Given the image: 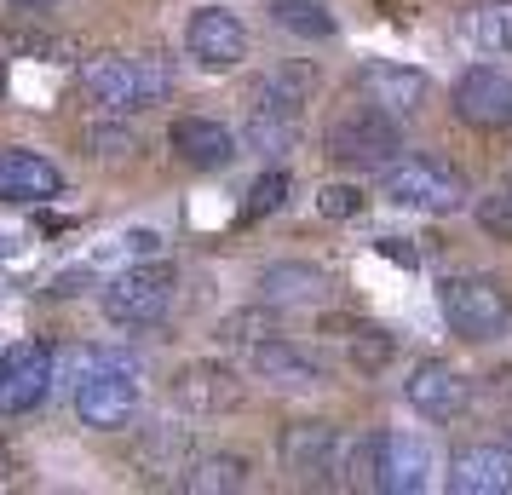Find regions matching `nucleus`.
Masks as SVG:
<instances>
[{
    "mask_svg": "<svg viewBox=\"0 0 512 495\" xmlns=\"http://www.w3.org/2000/svg\"><path fill=\"white\" fill-rule=\"evenodd\" d=\"M323 156L351 173H386L403 156V116L357 98L323 127Z\"/></svg>",
    "mask_w": 512,
    "mask_h": 495,
    "instance_id": "nucleus-1",
    "label": "nucleus"
},
{
    "mask_svg": "<svg viewBox=\"0 0 512 495\" xmlns=\"http://www.w3.org/2000/svg\"><path fill=\"white\" fill-rule=\"evenodd\" d=\"M438 311H443V323H449V334L455 340H472V346L501 340L512 323V300L495 277H443Z\"/></svg>",
    "mask_w": 512,
    "mask_h": 495,
    "instance_id": "nucleus-2",
    "label": "nucleus"
},
{
    "mask_svg": "<svg viewBox=\"0 0 512 495\" xmlns=\"http://www.w3.org/2000/svg\"><path fill=\"white\" fill-rule=\"evenodd\" d=\"M380 185H386V202L397 208H415V213H461L466 202V173L455 162H443V156H397L386 173H380Z\"/></svg>",
    "mask_w": 512,
    "mask_h": 495,
    "instance_id": "nucleus-3",
    "label": "nucleus"
},
{
    "mask_svg": "<svg viewBox=\"0 0 512 495\" xmlns=\"http://www.w3.org/2000/svg\"><path fill=\"white\" fill-rule=\"evenodd\" d=\"M139 409V380L127 369V357H110V352H93V369L81 375L75 386V415L81 426L93 432H121Z\"/></svg>",
    "mask_w": 512,
    "mask_h": 495,
    "instance_id": "nucleus-4",
    "label": "nucleus"
},
{
    "mask_svg": "<svg viewBox=\"0 0 512 495\" xmlns=\"http://www.w3.org/2000/svg\"><path fill=\"white\" fill-rule=\"evenodd\" d=\"M167 306H173V265H162V260L127 265L104 288V317L116 329H156L167 317Z\"/></svg>",
    "mask_w": 512,
    "mask_h": 495,
    "instance_id": "nucleus-5",
    "label": "nucleus"
},
{
    "mask_svg": "<svg viewBox=\"0 0 512 495\" xmlns=\"http://www.w3.org/2000/svg\"><path fill=\"white\" fill-rule=\"evenodd\" d=\"M346 449L351 438L328 421H300L282 432V467L300 484H346Z\"/></svg>",
    "mask_w": 512,
    "mask_h": 495,
    "instance_id": "nucleus-6",
    "label": "nucleus"
},
{
    "mask_svg": "<svg viewBox=\"0 0 512 495\" xmlns=\"http://www.w3.org/2000/svg\"><path fill=\"white\" fill-rule=\"evenodd\" d=\"M432 484V449L415 432H374L369 438V490L420 495Z\"/></svg>",
    "mask_w": 512,
    "mask_h": 495,
    "instance_id": "nucleus-7",
    "label": "nucleus"
},
{
    "mask_svg": "<svg viewBox=\"0 0 512 495\" xmlns=\"http://www.w3.org/2000/svg\"><path fill=\"white\" fill-rule=\"evenodd\" d=\"M52 392V346L18 340L0 352V415H29Z\"/></svg>",
    "mask_w": 512,
    "mask_h": 495,
    "instance_id": "nucleus-8",
    "label": "nucleus"
},
{
    "mask_svg": "<svg viewBox=\"0 0 512 495\" xmlns=\"http://www.w3.org/2000/svg\"><path fill=\"white\" fill-rule=\"evenodd\" d=\"M449 104H455V116H461L466 127L501 133V127H512V75L495 70V64H472V70L455 75Z\"/></svg>",
    "mask_w": 512,
    "mask_h": 495,
    "instance_id": "nucleus-9",
    "label": "nucleus"
},
{
    "mask_svg": "<svg viewBox=\"0 0 512 495\" xmlns=\"http://www.w3.org/2000/svg\"><path fill=\"white\" fill-rule=\"evenodd\" d=\"M185 47L202 70H236L248 58V29L225 6H196L185 24Z\"/></svg>",
    "mask_w": 512,
    "mask_h": 495,
    "instance_id": "nucleus-10",
    "label": "nucleus"
},
{
    "mask_svg": "<svg viewBox=\"0 0 512 495\" xmlns=\"http://www.w3.org/2000/svg\"><path fill=\"white\" fill-rule=\"evenodd\" d=\"M81 93L93 98L104 116H133L144 110V75H139V58L127 52H98L81 64Z\"/></svg>",
    "mask_w": 512,
    "mask_h": 495,
    "instance_id": "nucleus-11",
    "label": "nucleus"
},
{
    "mask_svg": "<svg viewBox=\"0 0 512 495\" xmlns=\"http://www.w3.org/2000/svg\"><path fill=\"white\" fill-rule=\"evenodd\" d=\"M466 375L461 369H449L443 357H426V363H415L409 369V380H403V403L415 409V415H426V421H455L466 409Z\"/></svg>",
    "mask_w": 512,
    "mask_h": 495,
    "instance_id": "nucleus-12",
    "label": "nucleus"
},
{
    "mask_svg": "<svg viewBox=\"0 0 512 495\" xmlns=\"http://www.w3.org/2000/svg\"><path fill=\"white\" fill-rule=\"evenodd\" d=\"M357 98H369L380 110H392V116H420V104H426V75L409 70V64H386V58H369V64H357Z\"/></svg>",
    "mask_w": 512,
    "mask_h": 495,
    "instance_id": "nucleus-13",
    "label": "nucleus"
},
{
    "mask_svg": "<svg viewBox=\"0 0 512 495\" xmlns=\"http://www.w3.org/2000/svg\"><path fill=\"white\" fill-rule=\"evenodd\" d=\"M173 403L190 415H225L242 403V380H236L231 363H185L173 375Z\"/></svg>",
    "mask_w": 512,
    "mask_h": 495,
    "instance_id": "nucleus-14",
    "label": "nucleus"
},
{
    "mask_svg": "<svg viewBox=\"0 0 512 495\" xmlns=\"http://www.w3.org/2000/svg\"><path fill=\"white\" fill-rule=\"evenodd\" d=\"M167 144H173V156L196 173H213V167H231L242 150H236V133L225 121H208V116H179L167 127Z\"/></svg>",
    "mask_w": 512,
    "mask_h": 495,
    "instance_id": "nucleus-15",
    "label": "nucleus"
},
{
    "mask_svg": "<svg viewBox=\"0 0 512 495\" xmlns=\"http://www.w3.org/2000/svg\"><path fill=\"white\" fill-rule=\"evenodd\" d=\"M248 369H254L259 380L282 386V392H311V386H323V380H328L323 363H317L311 352H300L294 340H282V334H271V340L248 346Z\"/></svg>",
    "mask_w": 512,
    "mask_h": 495,
    "instance_id": "nucleus-16",
    "label": "nucleus"
},
{
    "mask_svg": "<svg viewBox=\"0 0 512 495\" xmlns=\"http://www.w3.org/2000/svg\"><path fill=\"white\" fill-rule=\"evenodd\" d=\"M455 495H507L512 490V444H466L449 461Z\"/></svg>",
    "mask_w": 512,
    "mask_h": 495,
    "instance_id": "nucleus-17",
    "label": "nucleus"
},
{
    "mask_svg": "<svg viewBox=\"0 0 512 495\" xmlns=\"http://www.w3.org/2000/svg\"><path fill=\"white\" fill-rule=\"evenodd\" d=\"M328 271L305 260H282V265H265L259 271V300L271 311H300V306H323L328 300Z\"/></svg>",
    "mask_w": 512,
    "mask_h": 495,
    "instance_id": "nucleus-18",
    "label": "nucleus"
},
{
    "mask_svg": "<svg viewBox=\"0 0 512 495\" xmlns=\"http://www.w3.org/2000/svg\"><path fill=\"white\" fill-rule=\"evenodd\" d=\"M64 173L35 150H0V202H52Z\"/></svg>",
    "mask_w": 512,
    "mask_h": 495,
    "instance_id": "nucleus-19",
    "label": "nucleus"
},
{
    "mask_svg": "<svg viewBox=\"0 0 512 495\" xmlns=\"http://www.w3.org/2000/svg\"><path fill=\"white\" fill-rule=\"evenodd\" d=\"M133 461H139V472H150V478H185V467L196 461V449H190L185 426H150L139 438V449H133Z\"/></svg>",
    "mask_w": 512,
    "mask_h": 495,
    "instance_id": "nucleus-20",
    "label": "nucleus"
},
{
    "mask_svg": "<svg viewBox=\"0 0 512 495\" xmlns=\"http://www.w3.org/2000/svg\"><path fill=\"white\" fill-rule=\"evenodd\" d=\"M317 93V70L311 64H277V70H265L254 81V104L259 110H288V116H300L305 104Z\"/></svg>",
    "mask_w": 512,
    "mask_h": 495,
    "instance_id": "nucleus-21",
    "label": "nucleus"
},
{
    "mask_svg": "<svg viewBox=\"0 0 512 495\" xmlns=\"http://www.w3.org/2000/svg\"><path fill=\"white\" fill-rule=\"evenodd\" d=\"M190 495H231L248 484V455H231V449H219V455H196L179 478Z\"/></svg>",
    "mask_w": 512,
    "mask_h": 495,
    "instance_id": "nucleus-22",
    "label": "nucleus"
},
{
    "mask_svg": "<svg viewBox=\"0 0 512 495\" xmlns=\"http://www.w3.org/2000/svg\"><path fill=\"white\" fill-rule=\"evenodd\" d=\"M242 144L254 150V156H288L294 144H300V116H288V110H248V127H242Z\"/></svg>",
    "mask_w": 512,
    "mask_h": 495,
    "instance_id": "nucleus-23",
    "label": "nucleus"
},
{
    "mask_svg": "<svg viewBox=\"0 0 512 495\" xmlns=\"http://www.w3.org/2000/svg\"><path fill=\"white\" fill-rule=\"evenodd\" d=\"M271 24L288 29V35H300V41H328L334 35V12L317 6V0H277L271 6Z\"/></svg>",
    "mask_w": 512,
    "mask_h": 495,
    "instance_id": "nucleus-24",
    "label": "nucleus"
},
{
    "mask_svg": "<svg viewBox=\"0 0 512 495\" xmlns=\"http://www.w3.org/2000/svg\"><path fill=\"white\" fill-rule=\"evenodd\" d=\"M271 334H282V329H277V311L259 300L254 311H231V317L219 323V346H242V352H248V346L271 340Z\"/></svg>",
    "mask_w": 512,
    "mask_h": 495,
    "instance_id": "nucleus-25",
    "label": "nucleus"
},
{
    "mask_svg": "<svg viewBox=\"0 0 512 495\" xmlns=\"http://www.w3.org/2000/svg\"><path fill=\"white\" fill-rule=\"evenodd\" d=\"M466 35L489 52H512V0H489L478 12H466Z\"/></svg>",
    "mask_w": 512,
    "mask_h": 495,
    "instance_id": "nucleus-26",
    "label": "nucleus"
},
{
    "mask_svg": "<svg viewBox=\"0 0 512 495\" xmlns=\"http://www.w3.org/2000/svg\"><path fill=\"white\" fill-rule=\"evenodd\" d=\"M87 156H98V162H133L139 156V133L121 127V121H98V127H87Z\"/></svg>",
    "mask_w": 512,
    "mask_h": 495,
    "instance_id": "nucleus-27",
    "label": "nucleus"
},
{
    "mask_svg": "<svg viewBox=\"0 0 512 495\" xmlns=\"http://www.w3.org/2000/svg\"><path fill=\"white\" fill-rule=\"evenodd\" d=\"M282 202H288V173L271 167V173H259L254 190H248V202H242V225H254V219H265V213H277Z\"/></svg>",
    "mask_w": 512,
    "mask_h": 495,
    "instance_id": "nucleus-28",
    "label": "nucleus"
},
{
    "mask_svg": "<svg viewBox=\"0 0 512 495\" xmlns=\"http://www.w3.org/2000/svg\"><path fill=\"white\" fill-rule=\"evenodd\" d=\"M397 357V340L386 329H357V340H351V363L363 369V375H374V369H386Z\"/></svg>",
    "mask_w": 512,
    "mask_h": 495,
    "instance_id": "nucleus-29",
    "label": "nucleus"
},
{
    "mask_svg": "<svg viewBox=\"0 0 512 495\" xmlns=\"http://www.w3.org/2000/svg\"><path fill=\"white\" fill-rule=\"evenodd\" d=\"M478 225H484L489 236L512 242V185H501V190H489V196H478Z\"/></svg>",
    "mask_w": 512,
    "mask_h": 495,
    "instance_id": "nucleus-30",
    "label": "nucleus"
},
{
    "mask_svg": "<svg viewBox=\"0 0 512 495\" xmlns=\"http://www.w3.org/2000/svg\"><path fill=\"white\" fill-rule=\"evenodd\" d=\"M363 208H369V196L357 185H323L317 190V213H323V219H357Z\"/></svg>",
    "mask_w": 512,
    "mask_h": 495,
    "instance_id": "nucleus-31",
    "label": "nucleus"
},
{
    "mask_svg": "<svg viewBox=\"0 0 512 495\" xmlns=\"http://www.w3.org/2000/svg\"><path fill=\"white\" fill-rule=\"evenodd\" d=\"M139 75H144V110H156L173 93V64H167L162 52H139Z\"/></svg>",
    "mask_w": 512,
    "mask_h": 495,
    "instance_id": "nucleus-32",
    "label": "nucleus"
},
{
    "mask_svg": "<svg viewBox=\"0 0 512 495\" xmlns=\"http://www.w3.org/2000/svg\"><path fill=\"white\" fill-rule=\"evenodd\" d=\"M374 248H380V254H386V260L409 265V271H415V265H420V248H409V242H403V236H380V242H374Z\"/></svg>",
    "mask_w": 512,
    "mask_h": 495,
    "instance_id": "nucleus-33",
    "label": "nucleus"
},
{
    "mask_svg": "<svg viewBox=\"0 0 512 495\" xmlns=\"http://www.w3.org/2000/svg\"><path fill=\"white\" fill-rule=\"evenodd\" d=\"M87 283H93V271L81 265V271H64V277L52 283V294H81V288H87Z\"/></svg>",
    "mask_w": 512,
    "mask_h": 495,
    "instance_id": "nucleus-34",
    "label": "nucleus"
},
{
    "mask_svg": "<svg viewBox=\"0 0 512 495\" xmlns=\"http://www.w3.org/2000/svg\"><path fill=\"white\" fill-rule=\"evenodd\" d=\"M12 6H24V12H47L52 0H12Z\"/></svg>",
    "mask_w": 512,
    "mask_h": 495,
    "instance_id": "nucleus-35",
    "label": "nucleus"
},
{
    "mask_svg": "<svg viewBox=\"0 0 512 495\" xmlns=\"http://www.w3.org/2000/svg\"><path fill=\"white\" fill-rule=\"evenodd\" d=\"M6 472H12V455H6V444H0V478H6Z\"/></svg>",
    "mask_w": 512,
    "mask_h": 495,
    "instance_id": "nucleus-36",
    "label": "nucleus"
},
{
    "mask_svg": "<svg viewBox=\"0 0 512 495\" xmlns=\"http://www.w3.org/2000/svg\"><path fill=\"white\" fill-rule=\"evenodd\" d=\"M12 248H18V242H12V236L0 231V254H12Z\"/></svg>",
    "mask_w": 512,
    "mask_h": 495,
    "instance_id": "nucleus-37",
    "label": "nucleus"
},
{
    "mask_svg": "<svg viewBox=\"0 0 512 495\" xmlns=\"http://www.w3.org/2000/svg\"><path fill=\"white\" fill-rule=\"evenodd\" d=\"M0 93H6V58H0Z\"/></svg>",
    "mask_w": 512,
    "mask_h": 495,
    "instance_id": "nucleus-38",
    "label": "nucleus"
}]
</instances>
